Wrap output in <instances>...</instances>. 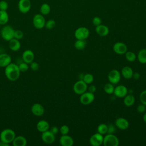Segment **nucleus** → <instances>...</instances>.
Wrapping results in <instances>:
<instances>
[{
    "instance_id": "1",
    "label": "nucleus",
    "mask_w": 146,
    "mask_h": 146,
    "mask_svg": "<svg viewBox=\"0 0 146 146\" xmlns=\"http://www.w3.org/2000/svg\"><path fill=\"white\" fill-rule=\"evenodd\" d=\"M20 72L18 66L13 63H10L5 68V76L10 81H15L18 79Z\"/></svg>"
},
{
    "instance_id": "2",
    "label": "nucleus",
    "mask_w": 146,
    "mask_h": 146,
    "mask_svg": "<svg viewBox=\"0 0 146 146\" xmlns=\"http://www.w3.org/2000/svg\"><path fill=\"white\" fill-rule=\"evenodd\" d=\"M16 136L15 132L10 128H6L2 131L0 133V140L5 145H8L12 143Z\"/></svg>"
},
{
    "instance_id": "3",
    "label": "nucleus",
    "mask_w": 146,
    "mask_h": 146,
    "mask_svg": "<svg viewBox=\"0 0 146 146\" xmlns=\"http://www.w3.org/2000/svg\"><path fill=\"white\" fill-rule=\"evenodd\" d=\"M14 31L15 30H14L11 26L9 25L5 26L1 30V36L4 40L9 41L11 39L14 38Z\"/></svg>"
},
{
    "instance_id": "4",
    "label": "nucleus",
    "mask_w": 146,
    "mask_h": 146,
    "mask_svg": "<svg viewBox=\"0 0 146 146\" xmlns=\"http://www.w3.org/2000/svg\"><path fill=\"white\" fill-rule=\"evenodd\" d=\"M103 144L104 146H117L119 144V141L113 133H108L103 137Z\"/></svg>"
},
{
    "instance_id": "5",
    "label": "nucleus",
    "mask_w": 146,
    "mask_h": 146,
    "mask_svg": "<svg viewBox=\"0 0 146 146\" xmlns=\"http://www.w3.org/2000/svg\"><path fill=\"white\" fill-rule=\"evenodd\" d=\"M46 23V21L43 15L41 14H35L33 19V24L35 28L37 29H43Z\"/></svg>"
},
{
    "instance_id": "6",
    "label": "nucleus",
    "mask_w": 146,
    "mask_h": 146,
    "mask_svg": "<svg viewBox=\"0 0 146 146\" xmlns=\"http://www.w3.org/2000/svg\"><path fill=\"white\" fill-rule=\"evenodd\" d=\"M74 35L77 39L85 40L88 37L90 31L85 27H80L75 30Z\"/></svg>"
},
{
    "instance_id": "7",
    "label": "nucleus",
    "mask_w": 146,
    "mask_h": 146,
    "mask_svg": "<svg viewBox=\"0 0 146 146\" xmlns=\"http://www.w3.org/2000/svg\"><path fill=\"white\" fill-rule=\"evenodd\" d=\"M87 84L81 80H79L73 86V90L74 92L78 95H81L85 92L87 90Z\"/></svg>"
},
{
    "instance_id": "8",
    "label": "nucleus",
    "mask_w": 146,
    "mask_h": 146,
    "mask_svg": "<svg viewBox=\"0 0 146 146\" xmlns=\"http://www.w3.org/2000/svg\"><path fill=\"white\" fill-rule=\"evenodd\" d=\"M31 3L30 0H19L18 7L19 11L23 14L27 13L31 9Z\"/></svg>"
},
{
    "instance_id": "9",
    "label": "nucleus",
    "mask_w": 146,
    "mask_h": 146,
    "mask_svg": "<svg viewBox=\"0 0 146 146\" xmlns=\"http://www.w3.org/2000/svg\"><path fill=\"white\" fill-rule=\"evenodd\" d=\"M95 96L93 93L90 92H85L81 94L80 97V102L84 105H88L91 103L94 100Z\"/></svg>"
},
{
    "instance_id": "10",
    "label": "nucleus",
    "mask_w": 146,
    "mask_h": 146,
    "mask_svg": "<svg viewBox=\"0 0 146 146\" xmlns=\"http://www.w3.org/2000/svg\"><path fill=\"white\" fill-rule=\"evenodd\" d=\"M41 139L42 141L48 144H52L54 142L55 140V136L54 133H52L50 131H46L42 132Z\"/></svg>"
},
{
    "instance_id": "11",
    "label": "nucleus",
    "mask_w": 146,
    "mask_h": 146,
    "mask_svg": "<svg viewBox=\"0 0 146 146\" xmlns=\"http://www.w3.org/2000/svg\"><path fill=\"white\" fill-rule=\"evenodd\" d=\"M103 136L99 133H96L92 135L90 139V143L92 146H100L103 144Z\"/></svg>"
},
{
    "instance_id": "12",
    "label": "nucleus",
    "mask_w": 146,
    "mask_h": 146,
    "mask_svg": "<svg viewBox=\"0 0 146 146\" xmlns=\"http://www.w3.org/2000/svg\"><path fill=\"white\" fill-rule=\"evenodd\" d=\"M108 79L112 84H117L120 80V74L116 70H112L108 73Z\"/></svg>"
},
{
    "instance_id": "13",
    "label": "nucleus",
    "mask_w": 146,
    "mask_h": 146,
    "mask_svg": "<svg viewBox=\"0 0 146 146\" xmlns=\"http://www.w3.org/2000/svg\"><path fill=\"white\" fill-rule=\"evenodd\" d=\"M31 112L36 116H41L44 112V108L43 106L40 103H34L31 108Z\"/></svg>"
},
{
    "instance_id": "14",
    "label": "nucleus",
    "mask_w": 146,
    "mask_h": 146,
    "mask_svg": "<svg viewBox=\"0 0 146 146\" xmlns=\"http://www.w3.org/2000/svg\"><path fill=\"white\" fill-rule=\"evenodd\" d=\"M114 52L117 54H124L127 51V47L125 44L122 42H116L113 46Z\"/></svg>"
},
{
    "instance_id": "15",
    "label": "nucleus",
    "mask_w": 146,
    "mask_h": 146,
    "mask_svg": "<svg viewBox=\"0 0 146 146\" xmlns=\"http://www.w3.org/2000/svg\"><path fill=\"white\" fill-rule=\"evenodd\" d=\"M128 92L127 88L123 85H119L114 88V95L118 98H124Z\"/></svg>"
},
{
    "instance_id": "16",
    "label": "nucleus",
    "mask_w": 146,
    "mask_h": 146,
    "mask_svg": "<svg viewBox=\"0 0 146 146\" xmlns=\"http://www.w3.org/2000/svg\"><path fill=\"white\" fill-rule=\"evenodd\" d=\"M34 57L35 56L34 52L30 50H26L24 51L22 56V60H23V62L27 64H30L32 62H33Z\"/></svg>"
},
{
    "instance_id": "17",
    "label": "nucleus",
    "mask_w": 146,
    "mask_h": 146,
    "mask_svg": "<svg viewBox=\"0 0 146 146\" xmlns=\"http://www.w3.org/2000/svg\"><path fill=\"white\" fill-rule=\"evenodd\" d=\"M59 143L62 146H72L74 144V140L70 136L62 135L59 139Z\"/></svg>"
},
{
    "instance_id": "18",
    "label": "nucleus",
    "mask_w": 146,
    "mask_h": 146,
    "mask_svg": "<svg viewBox=\"0 0 146 146\" xmlns=\"http://www.w3.org/2000/svg\"><path fill=\"white\" fill-rule=\"evenodd\" d=\"M116 126L120 129H126L129 127V123L128 120L124 117H119L115 120Z\"/></svg>"
},
{
    "instance_id": "19",
    "label": "nucleus",
    "mask_w": 146,
    "mask_h": 146,
    "mask_svg": "<svg viewBox=\"0 0 146 146\" xmlns=\"http://www.w3.org/2000/svg\"><path fill=\"white\" fill-rule=\"evenodd\" d=\"M11 63V56L6 53H2L0 54V67H5Z\"/></svg>"
},
{
    "instance_id": "20",
    "label": "nucleus",
    "mask_w": 146,
    "mask_h": 146,
    "mask_svg": "<svg viewBox=\"0 0 146 146\" xmlns=\"http://www.w3.org/2000/svg\"><path fill=\"white\" fill-rule=\"evenodd\" d=\"M96 33L101 36H105L109 33V29L107 26L104 25H100L96 26Z\"/></svg>"
},
{
    "instance_id": "21",
    "label": "nucleus",
    "mask_w": 146,
    "mask_h": 146,
    "mask_svg": "<svg viewBox=\"0 0 146 146\" xmlns=\"http://www.w3.org/2000/svg\"><path fill=\"white\" fill-rule=\"evenodd\" d=\"M21 43L18 39L13 38L9 41V47L13 51H17L21 48Z\"/></svg>"
},
{
    "instance_id": "22",
    "label": "nucleus",
    "mask_w": 146,
    "mask_h": 146,
    "mask_svg": "<svg viewBox=\"0 0 146 146\" xmlns=\"http://www.w3.org/2000/svg\"><path fill=\"white\" fill-rule=\"evenodd\" d=\"M12 144L14 146H25L27 144V140L24 136L19 135L15 137Z\"/></svg>"
},
{
    "instance_id": "23",
    "label": "nucleus",
    "mask_w": 146,
    "mask_h": 146,
    "mask_svg": "<svg viewBox=\"0 0 146 146\" xmlns=\"http://www.w3.org/2000/svg\"><path fill=\"white\" fill-rule=\"evenodd\" d=\"M49 127V123L48 121L44 120H41L39 121L36 124V129L40 132H43L48 130Z\"/></svg>"
},
{
    "instance_id": "24",
    "label": "nucleus",
    "mask_w": 146,
    "mask_h": 146,
    "mask_svg": "<svg viewBox=\"0 0 146 146\" xmlns=\"http://www.w3.org/2000/svg\"><path fill=\"white\" fill-rule=\"evenodd\" d=\"M133 72L132 69L129 66H125L121 70V75L125 79H131L132 78Z\"/></svg>"
},
{
    "instance_id": "25",
    "label": "nucleus",
    "mask_w": 146,
    "mask_h": 146,
    "mask_svg": "<svg viewBox=\"0 0 146 146\" xmlns=\"http://www.w3.org/2000/svg\"><path fill=\"white\" fill-rule=\"evenodd\" d=\"M124 98V100H123L124 104L126 106L130 107V106H132L134 104L135 99V97L132 95H131V94L126 95Z\"/></svg>"
},
{
    "instance_id": "26",
    "label": "nucleus",
    "mask_w": 146,
    "mask_h": 146,
    "mask_svg": "<svg viewBox=\"0 0 146 146\" xmlns=\"http://www.w3.org/2000/svg\"><path fill=\"white\" fill-rule=\"evenodd\" d=\"M9 14L6 11L0 10V25H6L9 21Z\"/></svg>"
},
{
    "instance_id": "27",
    "label": "nucleus",
    "mask_w": 146,
    "mask_h": 146,
    "mask_svg": "<svg viewBox=\"0 0 146 146\" xmlns=\"http://www.w3.org/2000/svg\"><path fill=\"white\" fill-rule=\"evenodd\" d=\"M137 59L140 63H146V49L143 48L140 50L137 54Z\"/></svg>"
},
{
    "instance_id": "28",
    "label": "nucleus",
    "mask_w": 146,
    "mask_h": 146,
    "mask_svg": "<svg viewBox=\"0 0 146 146\" xmlns=\"http://www.w3.org/2000/svg\"><path fill=\"white\" fill-rule=\"evenodd\" d=\"M50 11H51L50 6L47 3H43L40 7V14H42L43 15L48 14L50 13Z\"/></svg>"
},
{
    "instance_id": "29",
    "label": "nucleus",
    "mask_w": 146,
    "mask_h": 146,
    "mask_svg": "<svg viewBox=\"0 0 146 146\" xmlns=\"http://www.w3.org/2000/svg\"><path fill=\"white\" fill-rule=\"evenodd\" d=\"M86 46V42L85 40L77 39V40L75 42L74 46L78 50H83Z\"/></svg>"
},
{
    "instance_id": "30",
    "label": "nucleus",
    "mask_w": 146,
    "mask_h": 146,
    "mask_svg": "<svg viewBox=\"0 0 146 146\" xmlns=\"http://www.w3.org/2000/svg\"><path fill=\"white\" fill-rule=\"evenodd\" d=\"M114 87L113 86V84H112L111 83H106L104 86V90L105 91L106 93L108 94H112L113 93V91H114Z\"/></svg>"
},
{
    "instance_id": "31",
    "label": "nucleus",
    "mask_w": 146,
    "mask_h": 146,
    "mask_svg": "<svg viewBox=\"0 0 146 146\" xmlns=\"http://www.w3.org/2000/svg\"><path fill=\"white\" fill-rule=\"evenodd\" d=\"M107 129H108V125L106 124L102 123L99 124L98 126L97 130L98 133L102 134V135H104L107 133Z\"/></svg>"
},
{
    "instance_id": "32",
    "label": "nucleus",
    "mask_w": 146,
    "mask_h": 146,
    "mask_svg": "<svg viewBox=\"0 0 146 146\" xmlns=\"http://www.w3.org/2000/svg\"><path fill=\"white\" fill-rule=\"evenodd\" d=\"M125 54V58L128 61L131 62H133L136 59V55L134 52L132 51H127Z\"/></svg>"
},
{
    "instance_id": "33",
    "label": "nucleus",
    "mask_w": 146,
    "mask_h": 146,
    "mask_svg": "<svg viewBox=\"0 0 146 146\" xmlns=\"http://www.w3.org/2000/svg\"><path fill=\"white\" fill-rule=\"evenodd\" d=\"M83 80L87 84H91L94 81V76L91 74H86L84 75Z\"/></svg>"
},
{
    "instance_id": "34",
    "label": "nucleus",
    "mask_w": 146,
    "mask_h": 146,
    "mask_svg": "<svg viewBox=\"0 0 146 146\" xmlns=\"http://www.w3.org/2000/svg\"><path fill=\"white\" fill-rule=\"evenodd\" d=\"M55 24H56V23H55V21L54 20L49 19L47 22H46L44 27H46V29L50 30V29H53L55 27Z\"/></svg>"
},
{
    "instance_id": "35",
    "label": "nucleus",
    "mask_w": 146,
    "mask_h": 146,
    "mask_svg": "<svg viewBox=\"0 0 146 146\" xmlns=\"http://www.w3.org/2000/svg\"><path fill=\"white\" fill-rule=\"evenodd\" d=\"M18 66L19 69L21 72H26L29 70V66L28 64L24 62H22V63H21Z\"/></svg>"
},
{
    "instance_id": "36",
    "label": "nucleus",
    "mask_w": 146,
    "mask_h": 146,
    "mask_svg": "<svg viewBox=\"0 0 146 146\" xmlns=\"http://www.w3.org/2000/svg\"><path fill=\"white\" fill-rule=\"evenodd\" d=\"M23 36V33L22 30H16L14 31V38L20 40L21 39Z\"/></svg>"
},
{
    "instance_id": "37",
    "label": "nucleus",
    "mask_w": 146,
    "mask_h": 146,
    "mask_svg": "<svg viewBox=\"0 0 146 146\" xmlns=\"http://www.w3.org/2000/svg\"><path fill=\"white\" fill-rule=\"evenodd\" d=\"M69 131V127L66 125H62L59 129V131L62 135H67Z\"/></svg>"
},
{
    "instance_id": "38",
    "label": "nucleus",
    "mask_w": 146,
    "mask_h": 146,
    "mask_svg": "<svg viewBox=\"0 0 146 146\" xmlns=\"http://www.w3.org/2000/svg\"><path fill=\"white\" fill-rule=\"evenodd\" d=\"M140 100L142 104L146 106V90L143 91L140 95Z\"/></svg>"
},
{
    "instance_id": "39",
    "label": "nucleus",
    "mask_w": 146,
    "mask_h": 146,
    "mask_svg": "<svg viewBox=\"0 0 146 146\" xmlns=\"http://www.w3.org/2000/svg\"><path fill=\"white\" fill-rule=\"evenodd\" d=\"M8 9V3L6 1L2 0L0 1V10L6 11Z\"/></svg>"
},
{
    "instance_id": "40",
    "label": "nucleus",
    "mask_w": 146,
    "mask_h": 146,
    "mask_svg": "<svg viewBox=\"0 0 146 146\" xmlns=\"http://www.w3.org/2000/svg\"><path fill=\"white\" fill-rule=\"evenodd\" d=\"M39 66L37 62H32L31 63H30V68L33 71H37L39 69Z\"/></svg>"
},
{
    "instance_id": "41",
    "label": "nucleus",
    "mask_w": 146,
    "mask_h": 146,
    "mask_svg": "<svg viewBox=\"0 0 146 146\" xmlns=\"http://www.w3.org/2000/svg\"><path fill=\"white\" fill-rule=\"evenodd\" d=\"M92 23L95 26H99L102 23V19L98 17H95L92 19Z\"/></svg>"
},
{
    "instance_id": "42",
    "label": "nucleus",
    "mask_w": 146,
    "mask_h": 146,
    "mask_svg": "<svg viewBox=\"0 0 146 146\" xmlns=\"http://www.w3.org/2000/svg\"><path fill=\"white\" fill-rule=\"evenodd\" d=\"M145 109H146L145 106L142 103L140 104H139L137 107V112H139L140 113H143V112H145Z\"/></svg>"
},
{
    "instance_id": "43",
    "label": "nucleus",
    "mask_w": 146,
    "mask_h": 146,
    "mask_svg": "<svg viewBox=\"0 0 146 146\" xmlns=\"http://www.w3.org/2000/svg\"><path fill=\"white\" fill-rule=\"evenodd\" d=\"M115 132V127L113 124H109L108 125L107 133H113Z\"/></svg>"
},
{
    "instance_id": "44",
    "label": "nucleus",
    "mask_w": 146,
    "mask_h": 146,
    "mask_svg": "<svg viewBox=\"0 0 146 146\" xmlns=\"http://www.w3.org/2000/svg\"><path fill=\"white\" fill-rule=\"evenodd\" d=\"M52 133H54V135H55V134H56L58 132V131H59V129H58V128L57 127H56V126H53V127H52L51 128H50V130Z\"/></svg>"
},
{
    "instance_id": "45",
    "label": "nucleus",
    "mask_w": 146,
    "mask_h": 146,
    "mask_svg": "<svg viewBox=\"0 0 146 146\" xmlns=\"http://www.w3.org/2000/svg\"><path fill=\"white\" fill-rule=\"evenodd\" d=\"M96 87L95 86H94V85L90 86L89 87V88H88V91L91 92V93H93V94L96 91Z\"/></svg>"
},
{
    "instance_id": "46",
    "label": "nucleus",
    "mask_w": 146,
    "mask_h": 146,
    "mask_svg": "<svg viewBox=\"0 0 146 146\" xmlns=\"http://www.w3.org/2000/svg\"><path fill=\"white\" fill-rule=\"evenodd\" d=\"M140 74H139L138 72H135V73L133 74L132 78H133L134 79L137 80V79H139L140 78Z\"/></svg>"
},
{
    "instance_id": "47",
    "label": "nucleus",
    "mask_w": 146,
    "mask_h": 146,
    "mask_svg": "<svg viewBox=\"0 0 146 146\" xmlns=\"http://www.w3.org/2000/svg\"><path fill=\"white\" fill-rule=\"evenodd\" d=\"M84 74H80L79 75V80H83V77H84Z\"/></svg>"
},
{
    "instance_id": "48",
    "label": "nucleus",
    "mask_w": 146,
    "mask_h": 146,
    "mask_svg": "<svg viewBox=\"0 0 146 146\" xmlns=\"http://www.w3.org/2000/svg\"><path fill=\"white\" fill-rule=\"evenodd\" d=\"M143 120H144V121L146 123V113L144 115V116H143Z\"/></svg>"
},
{
    "instance_id": "49",
    "label": "nucleus",
    "mask_w": 146,
    "mask_h": 146,
    "mask_svg": "<svg viewBox=\"0 0 146 146\" xmlns=\"http://www.w3.org/2000/svg\"><path fill=\"white\" fill-rule=\"evenodd\" d=\"M0 29H1V25H0Z\"/></svg>"
}]
</instances>
